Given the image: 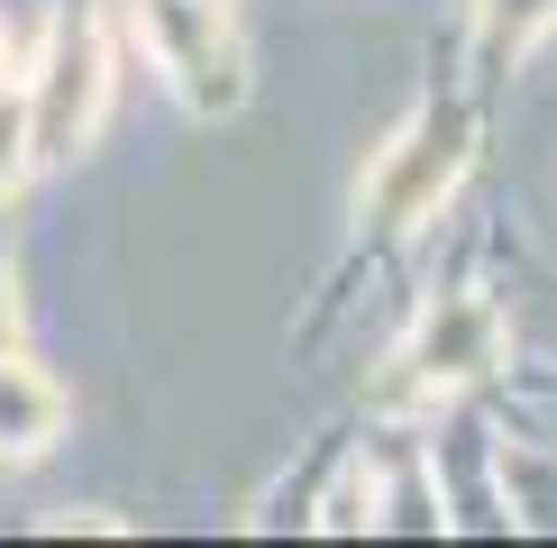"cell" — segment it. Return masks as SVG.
I'll use <instances>...</instances> for the list:
<instances>
[{"label":"cell","mask_w":557,"mask_h":548,"mask_svg":"<svg viewBox=\"0 0 557 548\" xmlns=\"http://www.w3.org/2000/svg\"><path fill=\"white\" fill-rule=\"evenodd\" d=\"M18 101H28V155L37 165L83 155L91 128H101V110H110V37L91 28V18H55Z\"/></svg>","instance_id":"cell-1"},{"label":"cell","mask_w":557,"mask_h":548,"mask_svg":"<svg viewBox=\"0 0 557 548\" xmlns=\"http://www.w3.org/2000/svg\"><path fill=\"white\" fill-rule=\"evenodd\" d=\"M128 28L193 110L247 101V55H238V28H228L220 0H128Z\"/></svg>","instance_id":"cell-2"},{"label":"cell","mask_w":557,"mask_h":548,"mask_svg":"<svg viewBox=\"0 0 557 548\" xmlns=\"http://www.w3.org/2000/svg\"><path fill=\"white\" fill-rule=\"evenodd\" d=\"M457 174H467V120H438V110H421V120H411V128L375 155V165H366L357 211H366V228H411Z\"/></svg>","instance_id":"cell-3"},{"label":"cell","mask_w":557,"mask_h":548,"mask_svg":"<svg viewBox=\"0 0 557 548\" xmlns=\"http://www.w3.org/2000/svg\"><path fill=\"white\" fill-rule=\"evenodd\" d=\"M393 365H403L393 394H457V384H475V375L503 365V311L484 302V292H448Z\"/></svg>","instance_id":"cell-4"},{"label":"cell","mask_w":557,"mask_h":548,"mask_svg":"<svg viewBox=\"0 0 557 548\" xmlns=\"http://www.w3.org/2000/svg\"><path fill=\"white\" fill-rule=\"evenodd\" d=\"M55 429H64L55 375H37V365L10 348V357H0V466H18V457L55 448Z\"/></svg>","instance_id":"cell-5"},{"label":"cell","mask_w":557,"mask_h":548,"mask_svg":"<svg viewBox=\"0 0 557 548\" xmlns=\"http://www.w3.org/2000/svg\"><path fill=\"white\" fill-rule=\"evenodd\" d=\"M548 18H557V0H475V46H484V64L521 55Z\"/></svg>","instance_id":"cell-6"},{"label":"cell","mask_w":557,"mask_h":548,"mask_svg":"<svg viewBox=\"0 0 557 548\" xmlns=\"http://www.w3.org/2000/svg\"><path fill=\"white\" fill-rule=\"evenodd\" d=\"M28 165H37L28 155V101H0V201H10V183Z\"/></svg>","instance_id":"cell-7"},{"label":"cell","mask_w":557,"mask_h":548,"mask_svg":"<svg viewBox=\"0 0 557 548\" xmlns=\"http://www.w3.org/2000/svg\"><path fill=\"white\" fill-rule=\"evenodd\" d=\"M18 348V265L0 257V357Z\"/></svg>","instance_id":"cell-8"},{"label":"cell","mask_w":557,"mask_h":548,"mask_svg":"<svg viewBox=\"0 0 557 548\" xmlns=\"http://www.w3.org/2000/svg\"><path fill=\"white\" fill-rule=\"evenodd\" d=\"M0 83H10V37H0Z\"/></svg>","instance_id":"cell-9"}]
</instances>
